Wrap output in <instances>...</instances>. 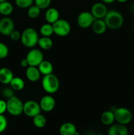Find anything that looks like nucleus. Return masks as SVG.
<instances>
[{
  "label": "nucleus",
  "instance_id": "f257e3e1",
  "mask_svg": "<svg viewBox=\"0 0 134 135\" xmlns=\"http://www.w3.org/2000/svg\"><path fill=\"white\" fill-rule=\"evenodd\" d=\"M107 28L112 30H116L122 26L123 24V17L120 12L112 10L107 12L104 18Z\"/></svg>",
  "mask_w": 134,
  "mask_h": 135
},
{
  "label": "nucleus",
  "instance_id": "f03ea898",
  "mask_svg": "<svg viewBox=\"0 0 134 135\" xmlns=\"http://www.w3.org/2000/svg\"><path fill=\"white\" fill-rule=\"evenodd\" d=\"M39 36L36 30L33 28H27L21 33L20 41L22 45L28 48H33L38 44Z\"/></svg>",
  "mask_w": 134,
  "mask_h": 135
},
{
  "label": "nucleus",
  "instance_id": "7ed1b4c3",
  "mask_svg": "<svg viewBox=\"0 0 134 135\" xmlns=\"http://www.w3.org/2000/svg\"><path fill=\"white\" fill-rule=\"evenodd\" d=\"M42 85L45 92L51 94L57 92L60 86V83L57 76L51 73L44 75L42 79Z\"/></svg>",
  "mask_w": 134,
  "mask_h": 135
},
{
  "label": "nucleus",
  "instance_id": "20e7f679",
  "mask_svg": "<svg viewBox=\"0 0 134 135\" xmlns=\"http://www.w3.org/2000/svg\"><path fill=\"white\" fill-rule=\"evenodd\" d=\"M24 103L16 96L10 98L7 101V112L12 116H19L23 113Z\"/></svg>",
  "mask_w": 134,
  "mask_h": 135
},
{
  "label": "nucleus",
  "instance_id": "39448f33",
  "mask_svg": "<svg viewBox=\"0 0 134 135\" xmlns=\"http://www.w3.org/2000/svg\"><path fill=\"white\" fill-rule=\"evenodd\" d=\"M115 121L118 123L126 125L132 120V113L126 108H118L114 111Z\"/></svg>",
  "mask_w": 134,
  "mask_h": 135
},
{
  "label": "nucleus",
  "instance_id": "423d86ee",
  "mask_svg": "<svg viewBox=\"0 0 134 135\" xmlns=\"http://www.w3.org/2000/svg\"><path fill=\"white\" fill-rule=\"evenodd\" d=\"M54 34L60 37H65L70 34L71 26L69 22L64 19L59 18L57 21L53 24Z\"/></svg>",
  "mask_w": 134,
  "mask_h": 135
},
{
  "label": "nucleus",
  "instance_id": "0eeeda50",
  "mask_svg": "<svg viewBox=\"0 0 134 135\" xmlns=\"http://www.w3.org/2000/svg\"><path fill=\"white\" fill-rule=\"evenodd\" d=\"M40 105L37 102L28 100L24 104L23 113L29 117H34L41 113Z\"/></svg>",
  "mask_w": 134,
  "mask_h": 135
},
{
  "label": "nucleus",
  "instance_id": "6e6552de",
  "mask_svg": "<svg viewBox=\"0 0 134 135\" xmlns=\"http://www.w3.org/2000/svg\"><path fill=\"white\" fill-rule=\"evenodd\" d=\"M26 59L28 62L29 66L38 67L43 60V54L41 50L33 48L28 52Z\"/></svg>",
  "mask_w": 134,
  "mask_h": 135
},
{
  "label": "nucleus",
  "instance_id": "1a4fd4ad",
  "mask_svg": "<svg viewBox=\"0 0 134 135\" xmlns=\"http://www.w3.org/2000/svg\"><path fill=\"white\" fill-rule=\"evenodd\" d=\"M95 18L93 17L91 12L83 11L78 15L77 17V23L82 28L91 27Z\"/></svg>",
  "mask_w": 134,
  "mask_h": 135
},
{
  "label": "nucleus",
  "instance_id": "9d476101",
  "mask_svg": "<svg viewBox=\"0 0 134 135\" xmlns=\"http://www.w3.org/2000/svg\"><path fill=\"white\" fill-rule=\"evenodd\" d=\"M14 30V23L13 19L5 17L0 20V34L5 36H9Z\"/></svg>",
  "mask_w": 134,
  "mask_h": 135
},
{
  "label": "nucleus",
  "instance_id": "9b49d317",
  "mask_svg": "<svg viewBox=\"0 0 134 135\" xmlns=\"http://www.w3.org/2000/svg\"><path fill=\"white\" fill-rule=\"evenodd\" d=\"M90 12L95 19H102L106 16L108 10L104 3L97 2L92 5Z\"/></svg>",
  "mask_w": 134,
  "mask_h": 135
},
{
  "label": "nucleus",
  "instance_id": "f8f14e48",
  "mask_svg": "<svg viewBox=\"0 0 134 135\" xmlns=\"http://www.w3.org/2000/svg\"><path fill=\"white\" fill-rule=\"evenodd\" d=\"M56 102L51 95H45L42 98L39 102L41 109L45 112H50L55 108Z\"/></svg>",
  "mask_w": 134,
  "mask_h": 135
},
{
  "label": "nucleus",
  "instance_id": "ddd939ff",
  "mask_svg": "<svg viewBox=\"0 0 134 135\" xmlns=\"http://www.w3.org/2000/svg\"><path fill=\"white\" fill-rule=\"evenodd\" d=\"M14 77L13 72L7 67L0 69V83L4 85H8Z\"/></svg>",
  "mask_w": 134,
  "mask_h": 135
},
{
  "label": "nucleus",
  "instance_id": "4468645a",
  "mask_svg": "<svg viewBox=\"0 0 134 135\" xmlns=\"http://www.w3.org/2000/svg\"><path fill=\"white\" fill-rule=\"evenodd\" d=\"M108 135H128L126 125L117 123L111 125L108 130Z\"/></svg>",
  "mask_w": 134,
  "mask_h": 135
},
{
  "label": "nucleus",
  "instance_id": "2eb2a0df",
  "mask_svg": "<svg viewBox=\"0 0 134 135\" xmlns=\"http://www.w3.org/2000/svg\"><path fill=\"white\" fill-rule=\"evenodd\" d=\"M41 73L38 67L28 66L26 69V76L31 82H36L40 79Z\"/></svg>",
  "mask_w": 134,
  "mask_h": 135
},
{
  "label": "nucleus",
  "instance_id": "dca6fc26",
  "mask_svg": "<svg viewBox=\"0 0 134 135\" xmlns=\"http://www.w3.org/2000/svg\"><path fill=\"white\" fill-rule=\"evenodd\" d=\"M59 17H60V14H59V11L56 8L54 7L49 8L46 11L45 14V18L47 22L51 25L57 21L59 19Z\"/></svg>",
  "mask_w": 134,
  "mask_h": 135
},
{
  "label": "nucleus",
  "instance_id": "f3484780",
  "mask_svg": "<svg viewBox=\"0 0 134 135\" xmlns=\"http://www.w3.org/2000/svg\"><path fill=\"white\" fill-rule=\"evenodd\" d=\"M76 133L77 129L72 123H64L59 128V134L60 135H75Z\"/></svg>",
  "mask_w": 134,
  "mask_h": 135
},
{
  "label": "nucleus",
  "instance_id": "a211bd4d",
  "mask_svg": "<svg viewBox=\"0 0 134 135\" xmlns=\"http://www.w3.org/2000/svg\"><path fill=\"white\" fill-rule=\"evenodd\" d=\"M92 30L96 34H102L106 32L107 26L102 19H95L91 25Z\"/></svg>",
  "mask_w": 134,
  "mask_h": 135
},
{
  "label": "nucleus",
  "instance_id": "6ab92c4d",
  "mask_svg": "<svg viewBox=\"0 0 134 135\" xmlns=\"http://www.w3.org/2000/svg\"><path fill=\"white\" fill-rule=\"evenodd\" d=\"M38 68L41 74L43 75H49L53 73V66L52 63L47 60L42 61L40 64L38 66Z\"/></svg>",
  "mask_w": 134,
  "mask_h": 135
},
{
  "label": "nucleus",
  "instance_id": "aec40b11",
  "mask_svg": "<svg viewBox=\"0 0 134 135\" xmlns=\"http://www.w3.org/2000/svg\"><path fill=\"white\" fill-rule=\"evenodd\" d=\"M115 121L114 112L107 110L101 114V121L105 125H111Z\"/></svg>",
  "mask_w": 134,
  "mask_h": 135
},
{
  "label": "nucleus",
  "instance_id": "412c9836",
  "mask_svg": "<svg viewBox=\"0 0 134 135\" xmlns=\"http://www.w3.org/2000/svg\"><path fill=\"white\" fill-rule=\"evenodd\" d=\"M38 44L42 50H49L53 47V42L50 37L42 36L41 38H39Z\"/></svg>",
  "mask_w": 134,
  "mask_h": 135
},
{
  "label": "nucleus",
  "instance_id": "4be33fe9",
  "mask_svg": "<svg viewBox=\"0 0 134 135\" xmlns=\"http://www.w3.org/2000/svg\"><path fill=\"white\" fill-rule=\"evenodd\" d=\"M13 11V6L7 1L0 3V14L4 17H8Z\"/></svg>",
  "mask_w": 134,
  "mask_h": 135
},
{
  "label": "nucleus",
  "instance_id": "5701e85b",
  "mask_svg": "<svg viewBox=\"0 0 134 135\" xmlns=\"http://www.w3.org/2000/svg\"><path fill=\"white\" fill-rule=\"evenodd\" d=\"M10 86L15 91L22 90L24 88L25 83L24 81L20 77L18 76H14L12 80L9 84Z\"/></svg>",
  "mask_w": 134,
  "mask_h": 135
},
{
  "label": "nucleus",
  "instance_id": "b1692460",
  "mask_svg": "<svg viewBox=\"0 0 134 135\" xmlns=\"http://www.w3.org/2000/svg\"><path fill=\"white\" fill-rule=\"evenodd\" d=\"M33 124L34 126L39 129L43 128L47 124V119L41 113L33 117Z\"/></svg>",
  "mask_w": 134,
  "mask_h": 135
},
{
  "label": "nucleus",
  "instance_id": "393cba45",
  "mask_svg": "<svg viewBox=\"0 0 134 135\" xmlns=\"http://www.w3.org/2000/svg\"><path fill=\"white\" fill-rule=\"evenodd\" d=\"M39 32H40V34H42V36L50 37L54 34L53 25L49 23L43 24L40 27Z\"/></svg>",
  "mask_w": 134,
  "mask_h": 135
},
{
  "label": "nucleus",
  "instance_id": "a878e982",
  "mask_svg": "<svg viewBox=\"0 0 134 135\" xmlns=\"http://www.w3.org/2000/svg\"><path fill=\"white\" fill-rule=\"evenodd\" d=\"M40 13L41 9L35 5H31L30 7L28 8L27 15L29 18H37V17H38L39 16Z\"/></svg>",
  "mask_w": 134,
  "mask_h": 135
},
{
  "label": "nucleus",
  "instance_id": "bb28decb",
  "mask_svg": "<svg viewBox=\"0 0 134 135\" xmlns=\"http://www.w3.org/2000/svg\"><path fill=\"white\" fill-rule=\"evenodd\" d=\"M34 0H15V4L18 7L26 9L32 5Z\"/></svg>",
  "mask_w": 134,
  "mask_h": 135
},
{
  "label": "nucleus",
  "instance_id": "cd10ccee",
  "mask_svg": "<svg viewBox=\"0 0 134 135\" xmlns=\"http://www.w3.org/2000/svg\"><path fill=\"white\" fill-rule=\"evenodd\" d=\"M51 0H34V3L41 10L45 9L49 7Z\"/></svg>",
  "mask_w": 134,
  "mask_h": 135
},
{
  "label": "nucleus",
  "instance_id": "c85d7f7f",
  "mask_svg": "<svg viewBox=\"0 0 134 135\" xmlns=\"http://www.w3.org/2000/svg\"><path fill=\"white\" fill-rule=\"evenodd\" d=\"M9 50L7 46L3 42H0V59L6 58L9 55Z\"/></svg>",
  "mask_w": 134,
  "mask_h": 135
},
{
  "label": "nucleus",
  "instance_id": "c756f323",
  "mask_svg": "<svg viewBox=\"0 0 134 135\" xmlns=\"http://www.w3.org/2000/svg\"><path fill=\"white\" fill-rule=\"evenodd\" d=\"M1 95L5 98H10L14 96V90L11 87H5L3 88L1 90Z\"/></svg>",
  "mask_w": 134,
  "mask_h": 135
},
{
  "label": "nucleus",
  "instance_id": "7c9ffc66",
  "mask_svg": "<svg viewBox=\"0 0 134 135\" xmlns=\"http://www.w3.org/2000/svg\"><path fill=\"white\" fill-rule=\"evenodd\" d=\"M7 127V119L3 115H0V133L5 131Z\"/></svg>",
  "mask_w": 134,
  "mask_h": 135
},
{
  "label": "nucleus",
  "instance_id": "2f4dec72",
  "mask_svg": "<svg viewBox=\"0 0 134 135\" xmlns=\"http://www.w3.org/2000/svg\"><path fill=\"white\" fill-rule=\"evenodd\" d=\"M11 39L13 41H18L20 40L21 38V33L18 30H14L9 35Z\"/></svg>",
  "mask_w": 134,
  "mask_h": 135
},
{
  "label": "nucleus",
  "instance_id": "473e14b6",
  "mask_svg": "<svg viewBox=\"0 0 134 135\" xmlns=\"http://www.w3.org/2000/svg\"><path fill=\"white\" fill-rule=\"evenodd\" d=\"M5 112H7V102L0 100V115H3Z\"/></svg>",
  "mask_w": 134,
  "mask_h": 135
},
{
  "label": "nucleus",
  "instance_id": "72a5a7b5",
  "mask_svg": "<svg viewBox=\"0 0 134 135\" xmlns=\"http://www.w3.org/2000/svg\"><path fill=\"white\" fill-rule=\"evenodd\" d=\"M20 65L21 67H23V68H27V67L29 66L28 62V61L26 60V58H25V59H22V60L20 61Z\"/></svg>",
  "mask_w": 134,
  "mask_h": 135
},
{
  "label": "nucleus",
  "instance_id": "f704fd0d",
  "mask_svg": "<svg viewBox=\"0 0 134 135\" xmlns=\"http://www.w3.org/2000/svg\"><path fill=\"white\" fill-rule=\"evenodd\" d=\"M101 1H102V3H104L109 4V3H114L116 0H101Z\"/></svg>",
  "mask_w": 134,
  "mask_h": 135
},
{
  "label": "nucleus",
  "instance_id": "c9c22d12",
  "mask_svg": "<svg viewBox=\"0 0 134 135\" xmlns=\"http://www.w3.org/2000/svg\"><path fill=\"white\" fill-rule=\"evenodd\" d=\"M116 1H117L118 2H119V3H123L127 2L128 0H116Z\"/></svg>",
  "mask_w": 134,
  "mask_h": 135
},
{
  "label": "nucleus",
  "instance_id": "e433bc0d",
  "mask_svg": "<svg viewBox=\"0 0 134 135\" xmlns=\"http://www.w3.org/2000/svg\"><path fill=\"white\" fill-rule=\"evenodd\" d=\"M131 10L132 11L133 13H134V3H132V5H131Z\"/></svg>",
  "mask_w": 134,
  "mask_h": 135
},
{
  "label": "nucleus",
  "instance_id": "4c0bfd02",
  "mask_svg": "<svg viewBox=\"0 0 134 135\" xmlns=\"http://www.w3.org/2000/svg\"><path fill=\"white\" fill-rule=\"evenodd\" d=\"M95 135H105V134H102V133H97V134H95Z\"/></svg>",
  "mask_w": 134,
  "mask_h": 135
},
{
  "label": "nucleus",
  "instance_id": "58836bf2",
  "mask_svg": "<svg viewBox=\"0 0 134 135\" xmlns=\"http://www.w3.org/2000/svg\"><path fill=\"white\" fill-rule=\"evenodd\" d=\"M7 1V0H0V3L3 2V1Z\"/></svg>",
  "mask_w": 134,
  "mask_h": 135
}]
</instances>
